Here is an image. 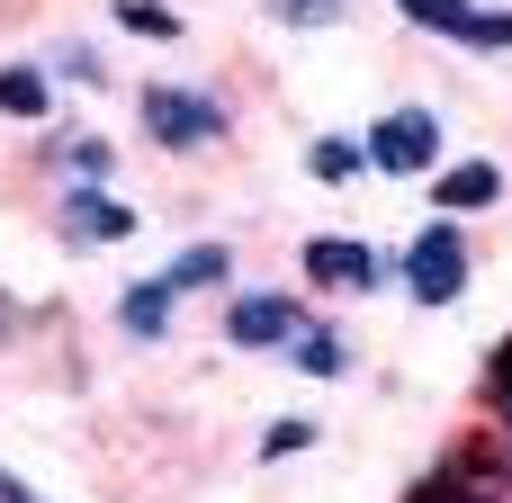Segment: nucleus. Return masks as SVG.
I'll return each mask as SVG.
<instances>
[{
  "label": "nucleus",
  "mask_w": 512,
  "mask_h": 503,
  "mask_svg": "<svg viewBox=\"0 0 512 503\" xmlns=\"http://www.w3.org/2000/svg\"><path fill=\"white\" fill-rule=\"evenodd\" d=\"M45 81H54V90H108V63H99V45L72 36V45L45 54Z\"/></svg>",
  "instance_id": "nucleus-17"
},
{
  "label": "nucleus",
  "mask_w": 512,
  "mask_h": 503,
  "mask_svg": "<svg viewBox=\"0 0 512 503\" xmlns=\"http://www.w3.org/2000/svg\"><path fill=\"white\" fill-rule=\"evenodd\" d=\"M279 27H297V36H324V27H342L351 18V0H261Z\"/></svg>",
  "instance_id": "nucleus-19"
},
{
  "label": "nucleus",
  "mask_w": 512,
  "mask_h": 503,
  "mask_svg": "<svg viewBox=\"0 0 512 503\" xmlns=\"http://www.w3.org/2000/svg\"><path fill=\"white\" fill-rule=\"evenodd\" d=\"M297 288H315V297H378V288H396V252H378V243H360V234H306L297 243Z\"/></svg>",
  "instance_id": "nucleus-4"
},
{
  "label": "nucleus",
  "mask_w": 512,
  "mask_h": 503,
  "mask_svg": "<svg viewBox=\"0 0 512 503\" xmlns=\"http://www.w3.org/2000/svg\"><path fill=\"white\" fill-rule=\"evenodd\" d=\"M306 180H315V189H351V180H369L360 126H324V135L306 144Z\"/></svg>",
  "instance_id": "nucleus-14"
},
{
  "label": "nucleus",
  "mask_w": 512,
  "mask_h": 503,
  "mask_svg": "<svg viewBox=\"0 0 512 503\" xmlns=\"http://www.w3.org/2000/svg\"><path fill=\"white\" fill-rule=\"evenodd\" d=\"M54 81H45V63H0V117L9 126H45L54 117Z\"/></svg>",
  "instance_id": "nucleus-15"
},
{
  "label": "nucleus",
  "mask_w": 512,
  "mask_h": 503,
  "mask_svg": "<svg viewBox=\"0 0 512 503\" xmlns=\"http://www.w3.org/2000/svg\"><path fill=\"white\" fill-rule=\"evenodd\" d=\"M405 503H512V495L495 486V468H486V441L468 432L459 450H441V459L405 486Z\"/></svg>",
  "instance_id": "nucleus-9"
},
{
  "label": "nucleus",
  "mask_w": 512,
  "mask_h": 503,
  "mask_svg": "<svg viewBox=\"0 0 512 503\" xmlns=\"http://www.w3.org/2000/svg\"><path fill=\"white\" fill-rule=\"evenodd\" d=\"M171 324H180V297H171L162 270H144V279L117 288V333L126 342H171Z\"/></svg>",
  "instance_id": "nucleus-13"
},
{
  "label": "nucleus",
  "mask_w": 512,
  "mask_h": 503,
  "mask_svg": "<svg viewBox=\"0 0 512 503\" xmlns=\"http://www.w3.org/2000/svg\"><path fill=\"white\" fill-rule=\"evenodd\" d=\"M36 162L54 171V189H117V144L90 135V126H81V135H45Z\"/></svg>",
  "instance_id": "nucleus-10"
},
{
  "label": "nucleus",
  "mask_w": 512,
  "mask_h": 503,
  "mask_svg": "<svg viewBox=\"0 0 512 503\" xmlns=\"http://www.w3.org/2000/svg\"><path fill=\"white\" fill-rule=\"evenodd\" d=\"M135 126H144L153 153L189 162V153L234 144V99L207 90V81H144V90H135Z\"/></svg>",
  "instance_id": "nucleus-1"
},
{
  "label": "nucleus",
  "mask_w": 512,
  "mask_h": 503,
  "mask_svg": "<svg viewBox=\"0 0 512 503\" xmlns=\"http://www.w3.org/2000/svg\"><path fill=\"white\" fill-rule=\"evenodd\" d=\"M306 315H315V306H306V288H225L216 333H225V351H243V360H279V351H288V333H297Z\"/></svg>",
  "instance_id": "nucleus-5"
},
{
  "label": "nucleus",
  "mask_w": 512,
  "mask_h": 503,
  "mask_svg": "<svg viewBox=\"0 0 512 503\" xmlns=\"http://www.w3.org/2000/svg\"><path fill=\"white\" fill-rule=\"evenodd\" d=\"M324 441V423L315 414H279V423H261V468H279V459H306Z\"/></svg>",
  "instance_id": "nucleus-18"
},
{
  "label": "nucleus",
  "mask_w": 512,
  "mask_h": 503,
  "mask_svg": "<svg viewBox=\"0 0 512 503\" xmlns=\"http://www.w3.org/2000/svg\"><path fill=\"white\" fill-rule=\"evenodd\" d=\"M0 503H45V495H36V486H27V477H18V468L0 459Z\"/></svg>",
  "instance_id": "nucleus-21"
},
{
  "label": "nucleus",
  "mask_w": 512,
  "mask_h": 503,
  "mask_svg": "<svg viewBox=\"0 0 512 503\" xmlns=\"http://www.w3.org/2000/svg\"><path fill=\"white\" fill-rule=\"evenodd\" d=\"M162 279H171V297H225V288H243V261H234L225 234H198L162 261Z\"/></svg>",
  "instance_id": "nucleus-11"
},
{
  "label": "nucleus",
  "mask_w": 512,
  "mask_h": 503,
  "mask_svg": "<svg viewBox=\"0 0 512 503\" xmlns=\"http://www.w3.org/2000/svg\"><path fill=\"white\" fill-rule=\"evenodd\" d=\"M396 18L459 45V54H504L512 63V9H495V0H396Z\"/></svg>",
  "instance_id": "nucleus-8"
},
{
  "label": "nucleus",
  "mask_w": 512,
  "mask_h": 503,
  "mask_svg": "<svg viewBox=\"0 0 512 503\" xmlns=\"http://www.w3.org/2000/svg\"><path fill=\"white\" fill-rule=\"evenodd\" d=\"M504 198H512V171L495 153H441V162L423 171V207H432V216H459V225H468V216H495Z\"/></svg>",
  "instance_id": "nucleus-7"
},
{
  "label": "nucleus",
  "mask_w": 512,
  "mask_h": 503,
  "mask_svg": "<svg viewBox=\"0 0 512 503\" xmlns=\"http://www.w3.org/2000/svg\"><path fill=\"white\" fill-rule=\"evenodd\" d=\"M108 27L135 36V45H180V36H189V18H180L171 0H108Z\"/></svg>",
  "instance_id": "nucleus-16"
},
{
  "label": "nucleus",
  "mask_w": 512,
  "mask_h": 503,
  "mask_svg": "<svg viewBox=\"0 0 512 503\" xmlns=\"http://www.w3.org/2000/svg\"><path fill=\"white\" fill-rule=\"evenodd\" d=\"M396 288H405L423 315H450V306L477 288V243H468V225H459V216H423L414 243L396 252Z\"/></svg>",
  "instance_id": "nucleus-2"
},
{
  "label": "nucleus",
  "mask_w": 512,
  "mask_h": 503,
  "mask_svg": "<svg viewBox=\"0 0 512 503\" xmlns=\"http://www.w3.org/2000/svg\"><path fill=\"white\" fill-rule=\"evenodd\" d=\"M477 441H486V468H495V486H504V495H512V441H495L486 423H477Z\"/></svg>",
  "instance_id": "nucleus-20"
},
{
  "label": "nucleus",
  "mask_w": 512,
  "mask_h": 503,
  "mask_svg": "<svg viewBox=\"0 0 512 503\" xmlns=\"http://www.w3.org/2000/svg\"><path fill=\"white\" fill-rule=\"evenodd\" d=\"M495 351H504V360H512V333H504V342H495Z\"/></svg>",
  "instance_id": "nucleus-22"
},
{
  "label": "nucleus",
  "mask_w": 512,
  "mask_h": 503,
  "mask_svg": "<svg viewBox=\"0 0 512 503\" xmlns=\"http://www.w3.org/2000/svg\"><path fill=\"white\" fill-rule=\"evenodd\" d=\"M360 153H369V180H423V171L450 153V126H441V108L396 99V108H378V117L360 126Z\"/></svg>",
  "instance_id": "nucleus-3"
},
{
  "label": "nucleus",
  "mask_w": 512,
  "mask_h": 503,
  "mask_svg": "<svg viewBox=\"0 0 512 503\" xmlns=\"http://www.w3.org/2000/svg\"><path fill=\"white\" fill-rule=\"evenodd\" d=\"M144 234V207L117 189H54V243L63 252H117Z\"/></svg>",
  "instance_id": "nucleus-6"
},
{
  "label": "nucleus",
  "mask_w": 512,
  "mask_h": 503,
  "mask_svg": "<svg viewBox=\"0 0 512 503\" xmlns=\"http://www.w3.org/2000/svg\"><path fill=\"white\" fill-rule=\"evenodd\" d=\"M351 333L333 324V315H306L297 333H288V351H279V369H297V378H315V387H333V378H351Z\"/></svg>",
  "instance_id": "nucleus-12"
}]
</instances>
